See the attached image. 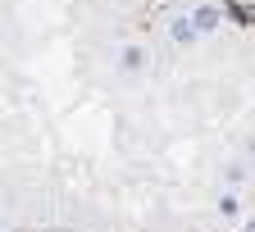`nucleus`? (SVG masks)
Instances as JSON below:
<instances>
[{"label":"nucleus","mask_w":255,"mask_h":232,"mask_svg":"<svg viewBox=\"0 0 255 232\" xmlns=\"http://www.w3.org/2000/svg\"><path fill=\"white\" fill-rule=\"evenodd\" d=\"M146 64H150V50L137 46V41H128V46L119 50V69H123V73H141Z\"/></svg>","instance_id":"f257e3e1"},{"label":"nucleus","mask_w":255,"mask_h":232,"mask_svg":"<svg viewBox=\"0 0 255 232\" xmlns=\"http://www.w3.org/2000/svg\"><path fill=\"white\" fill-rule=\"evenodd\" d=\"M196 37H201V27L191 23V18H173V41H178V46H191Z\"/></svg>","instance_id":"f03ea898"},{"label":"nucleus","mask_w":255,"mask_h":232,"mask_svg":"<svg viewBox=\"0 0 255 232\" xmlns=\"http://www.w3.org/2000/svg\"><path fill=\"white\" fill-rule=\"evenodd\" d=\"M191 23H196L201 32H214V27H219V9H214V5H201L196 14H191Z\"/></svg>","instance_id":"7ed1b4c3"}]
</instances>
